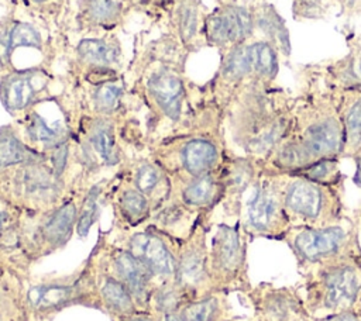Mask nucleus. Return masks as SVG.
I'll return each mask as SVG.
<instances>
[{
  "instance_id": "obj_2",
  "label": "nucleus",
  "mask_w": 361,
  "mask_h": 321,
  "mask_svg": "<svg viewBox=\"0 0 361 321\" xmlns=\"http://www.w3.org/2000/svg\"><path fill=\"white\" fill-rule=\"evenodd\" d=\"M293 96L275 84H252L227 106L234 142L245 156L264 160L289 134Z\"/></svg>"
},
{
  "instance_id": "obj_35",
  "label": "nucleus",
  "mask_w": 361,
  "mask_h": 321,
  "mask_svg": "<svg viewBox=\"0 0 361 321\" xmlns=\"http://www.w3.org/2000/svg\"><path fill=\"white\" fill-rule=\"evenodd\" d=\"M220 304L213 296L189 304L183 311L185 321H214L219 315Z\"/></svg>"
},
{
  "instance_id": "obj_16",
  "label": "nucleus",
  "mask_w": 361,
  "mask_h": 321,
  "mask_svg": "<svg viewBox=\"0 0 361 321\" xmlns=\"http://www.w3.org/2000/svg\"><path fill=\"white\" fill-rule=\"evenodd\" d=\"M340 118L344 128L343 158H353L361 149V90H336Z\"/></svg>"
},
{
  "instance_id": "obj_37",
  "label": "nucleus",
  "mask_w": 361,
  "mask_h": 321,
  "mask_svg": "<svg viewBox=\"0 0 361 321\" xmlns=\"http://www.w3.org/2000/svg\"><path fill=\"white\" fill-rule=\"evenodd\" d=\"M159 180H161V173L151 163L141 165L135 173V187L144 194L152 193L154 189L158 186Z\"/></svg>"
},
{
  "instance_id": "obj_32",
  "label": "nucleus",
  "mask_w": 361,
  "mask_h": 321,
  "mask_svg": "<svg viewBox=\"0 0 361 321\" xmlns=\"http://www.w3.org/2000/svg\"><path fill=\"white\" fill-rule=\"evenodd\" d=\"M123 97V87L116 82L96 86L93 93L94 110L100 114H110L120 106Z\"/></svg>"
},
{
  "instance_id": "obj_13",
  "label": "nucleus",
  "mask_w": 361,
  "mask_h": 321,
  "mask_svg": "<svg viewBox=\"0 0 361 321\" xmlns=\"http://www.w3.org/2000/svg\"><path fill=\"white\" fill-rule=\"evenodd\" d=\"M334 90H361V38L348 41V52L334 61L314 65Z\"/></svg>"
},
{
  "instance_id": "obj_42",
  "label": "nucleus",
  "mask_w": 361,
  "mask_h": 321,
  "mask_svg": "<svg viewBox=\"0 0 361 321\" xmlns=\"http://www.w3.org/2000/svg\"><path fill=\"white\" fill-rule=\"evenodd\" d=\"M6 222H7V214L4 211H0V234L3 232Z\"/></svg>"
},
{
  "instance_id": "obj_4",
  "label": "nucleus",
  "mask_w": 361,
  "mask_h": 321,
  "mask_svg": "<svg viewBox=\"0 0 361 321\" xmlns=\"http://www.w3.org/2000/svg\"><path fill=\"white\" fill-rule=\"evenodd\" d=\"M281 241L290 249L300 273L319 265L361 256L358 224L348 215L324 227H289Z\"/></svg>"
},
{
  "instance_id": "obj_15",
  "label": "nucleus",
  "mask_w": 361,
  "mask_h": 321,
  "mask_svg": "<svg viewBox=\"0 0 361 321\" xmlns=\"http://www.w3.org/2000/svg\"><path fill=\"white\" fill-rule=\"evenodd\" d=\"M254 15V38L269 42L281 56L290 55V35L283 18L275 7L265 1H258L251 6Z\"/></svg>"
},
{
  "instance_id": "obj_25",
  "label": "nucleus",
  "mask_w": 361,
  "mask_h": 321,
  "mask_svg": "<svg viewBox=\"0 0 361 321\" xmlns=\"http://www.w3.org/2000/svg\"><path fill=\"white\" fill-rule=\"evenodd\" d=\"M78 210L73 201H66L58 207L42 225V235L54 246L63 245L72 234Z\"/></svg>"
},
{
  "instance_id": "obj_33",
  "label": "nucleus",
  "mask_w": 361,
  "mask_h": 321,
  "mask_svg": "<svg viewBox=\"0 0 361 321\" xmlns=\"http://www.w3.org/2000/svg\"><path fill=\"white\" fill-rule=\"evenodd\" d=\"M331 6L333 0H292V15L298 21L322 20Z\"/></svg>"
},
{
  "instance_id": "obj_34",
  "label": "nucleus",
  "mask_w": 361,
  "mask_h": 321,
  "mask_svg": "<svg viewBox=\"0 0 361 321\" xmlns=\"http://www.w3.org/2000/svg\"><path fill=\"white\" fill-rule=\"evenodd\" d=\"M120 210L127 220H141L148 213V201L137 189H127L120 197Z\"/></svg>"
},
{
  "instance_id": "obj_3",
  "label": "nucleus",
  "mask_w": 361,
  "mask_h": 321,
  "mask_svg": "<svg viewBox=\"0 0 361 321\" xmlns=\"http://www.w3.org/2000/svg\"><path fill=\"white\" fill-rule=\"evenodd\" d=\"M279 52L267 41L252 38L221 52L214 77V93L226 110L230 101L252 84H275L279 73Z\"/></svg>"
},
{
  "instance_id": "obj_7",
  "label": "nucleus",
  "mask_w": 361,
  "mask_h": 321,
  "mask_svg": "<svg viewBox=\"0 0 361 321\" xmlns=\"http://www.w3.org/2000/svg\"><path fill=\"white\" fill-rule=\"evenodd\" d=\"M241 229L251 238L281 241L290 222L285 214L279 175L262 172L241 201Z\"/></svg>"
},
{
  "instance_id": "obj_31",
  "label": "nucleus",
  "mask_w": 361,
  "mask_h": 321,
  "mask_svg": "<svg viewBox=\"0 0 361 321\" xmlns=\"http://www.w3.org/2000/svg\"><path fill=\"white\" fill-rule=\"evenodd\" d=\"M103 298L109 308L117 313H130L133 310V300L130 290L124 283L109 277L102 290Z\"/></svg>"
},
{
  "instance_id": "obj_23",
  "label": "nucleus",
  "mask_w": 361,
  "mask_h": 321,
  "mask_svg": "<svg viewBox=\"0 0 361 321\" xmlns=\"http://www.w3.org/2000/svg\"><path fill=\"white\" fill-rule=\"evenodd\" d=\"M178 276L185 286H202L210 280L209 255L202 242L190 246L180 259Z\"/></svg>"
},
{
  "instance_id": "obj_27",
  "label": "nucleus",
  "mask_w": 361,
  "mask_h": 321,
  "mask_svg": "<svg viewBox=\"0 0 361 321\" xmlns=\"http://www.w3.org/2000/svg\"><path fill=\"white\" fill-rule=\"evenodd\" d=\"M89 142L93 151L106 165H116L118 162L114 128L109 120L97 118L93 121L89 130Z\"/></svg>"
},
{
  "instance_id": "obj_12",
  "label": "nucleus",
  "mask_w": 361,
  "mask_h": 321,
  "mask_svg": "<svg viewBox=\"0 0 361 321\" xmlns=\"http://www.w3.org/2000/svg\"><path fill=\"white\" fill-rule=\"evenodd\" d=\"M147 90L157 107L171 120H178L185 100V83L171 66L155 68L147 79Z\"/></svg>"
},
{
  "instance_id": "obj_30",
  "label": "nucleus",
  "mask_w": 361,
  "mask_h": 321,
  "mask_svg": "<svg viewBox=\"0 0 361 321\" xmlns=\"http://www.w3.org/2000/svg\"><path fill=\"white\" fill-rule=\"evenodd\" d=\"M30 303L37 308H52L58 307L73 296V289L71 286L49 284V286H37L28 291Z\"/></svg>"
},
{
  "instance_id": "obj_45",
  "label": "nucleus",
  "mask_w": 361,
  "mask_h": 321,
  "mask_svg": "<svg viewBox=\"0 0 361 321\" xmlns=\"http://www.w3.org/2000/svg\"><path fill=\"white\" fill-rule=\"evenodd\" d=\"M354 220L357 221L358 229H360V232H361V211H360V210H357V211L354 213Z\"/></svg>"
},
{
  "instance_id": "obj_46",
  "label": "nucleus",
  "mask_w": 361,
  "mask_h": 321,
  "mask_svg": "<svg viewBox=\"0 0 361 321\" xmlns=\"http://www.w3.org/2000/svg\"><path fill=\"white\" fill-rule=\"evenodd\" d=\"M131 321H151V320H148V318H134Z\"/></svg>"
},
{
  "instance_id": "obj_24",
  "label": "nucleus",
  "mask_w": 361,
  "mask_h": 321,
  "mask_svg": "<svg viewBox=\"0 0 361 321\" xmlns=\"http://www.w3.org/2000/svg\"><path fill=\"white\" fill-rule=\"evenodd\" d=\"M116 270L121 277L124 286L137 298H144L147 294L149 270L130 252H120L116 256Z\"/></svg>"
},
{
  "instance_id": "obj_21",
  "label": "nucleus",
  "mask_w": 361,
  "mask_h": 321,
  "mask_svg": "<svg viewBox=\"0 0 361 321\" xmlns=\"http://www.w3.org/2000/svg\"><path fill=\"white\" fill-rule=\"evenodd\" d=\"M76 56L86 69L114 68L120 63V42L113 35L83 38L76 46Z\"/></svg>"
},
{
  "instance_id": "obj_19",
  "label": "nucleus",
  "mask_w": 361,
  "mask_h": 321,
  "mask_svg": "<svg viewBox=\"0 0 361 321\" xmlns=\"http://www.w3.org/2000/svg\"><path fill=\"white\" fill-rule=\"evenodd\" d=\"M204 11L200 0H178L173 7V23L178 35L185 46L206 44L204 41Z\"/></svg>"
},
{
  "instance_id": "obj_26",
  "label": "nucleus",
  "mask_w": 361,
  "mask_h": 321,
  "mask_svg": "<svg viewBox=\"0 0 361 321\" xmlns=\"http://www.w3.org/2000/svg\"><path fill=\"white\" fill-rule=\"evenodd\" d=\"M25 131L31 141L39 142L48 148H56L65 144L66 138V130L62 121L49 122L37 111H31L28 115Z\"/></svg>"
},
{
  "instance_id": "obj_1",
  "label": "nucleus",
  "mask_w": 361,
  "mask_h": 321,
  "mask_svg": "<svg viewBox=\"0 0 361 321\" xmlns=\"http://www.w3.org/2000/svg\"><path fill=\"white\" fill-rule=\"evenodd\" d=\"M293 122L289 134L275 146L274 163L283 172H298L316 160L341 159L344 128L337 92L314 65L302 70L299 92L293 96Z\"/></svg>"
},
{
  "instance_id": "obj_14",
  "label": "nucleus",
  "mask_w": 361,
  "mask_h": 321,
  "mask_svg": "<svg viewBox=\"0 0 361 321\" xmlns=\"http://www.w3.org/2000/svg\"><path fill=\"white\" fill-rule=\"evenodd\" d=\"M180 162L192 177L214 172L224 162L223 146L213 137H195L180 148Z\"/></svg>"
},
{
  "instance_id": "obj_6",
  "label": "nucleus",
  "mask_w": 361,
  "mask_h": 321,
  "mask_svg": "<svg viewBox=\"0 0 361 321\" xmlns=\"http://www.w3.org/2000/svg\"><path fill=\"white\" fill-rule=\"evenodd\" d=\"M279 186L290 227H324L345 215L343 190L289 173L279 175Z\"/></svg>"
},
{
  "instance_id": "obj_36",
  "label": "nucleus",
  "mask_w": 361,
  "mask_h": 321,
  "mask_svg": "<svg viewBox=\"0 0 361 321\" xmlns=\"http://www.w3.org/2000/svg\"><path fill=\"white\" fill-rule=\"evenodd\" d=\"M97 196H99V189L93 187L87 196L83 200V206H82V211L80 215L78 218V234L79 235H86L89 228L92 227V224L94 222L96 218V211H97Z\"/></svg>"
},
{
  "instance_id": "obj_28",
  "label": "nucleus",
  "mask_w": 361,
  "mask_h": 321,
  "mask_svg": "<svg viewBox=\"0 0 361 321\" xmlns=\"http://www.w3.org/2000/svg\"><path fill=\"white\" fill-rule=\"evenodd\" d=\"M39 160L38 153L24 145L13 131L8 128L0 130V169Z\"/></svg>"
},
{
  "instance_id": "obj_22",
  "label": "nucleus",
  "mask_w": 361,
  "mask_h": 321,
  "mask_svg": "<svg viewBox=\"0 0 361 321\" xmlns=\"http://www.w3.org/2000/svg\"><path fill=\"white\" fill-rule=\"evenodd\" d=\"M224 194L226 186L220 168L214 172L192 177L182 191V199L190 207H209L223 199Z\"/></svg>"
},
{
  "instance_id": "obj_18",
  "label": "nucleus",
  "mask_w": 361,
  "mask_h": 321,
  "mask_svg": "<svg viewBox=\"0 0 361 321\" xmlns=\"http://www.w3.org/2000/svg\"><path fill=\"white\" fill-rule=\"evenodd\" d=\"M126 0H79L78 23L86 30H110L124 17Z\"/></svg>"
},
{
  "instance_id": "obj_11",
  "label": "nucleus",
  "mask_w": 361,
  "mask_h": 321,
  "mask_svg": "<svg viewBox=\"0 0 361 321\" xmlns=\"http://www.w3.org/2000/svg\"><path fill=\"white\" fill-rule=\"evenodd\" d=\"M49 76L39 68L13 69L0 77V101L10 114L30 108L47 90Z\"/></svg>"
},
{
  "instance_id": "obj_9",
  "label": "nucleus",
  "mask_w": 361,
  "mask_h": 321,
  "mask_svg": "<svg viewBox=\"0 0 361 321\" xmlns=\"http://www.w3.org/2000/svg\"><path fill=\"white\" fill-rule=\"evenodd\" d=\"M204 41L220 52L254 38V15L251 6L234 0L220 3L204 20Z\"/></svg>"
},
{
  "instance_id": "obj_17",
  "label": "nucleus",
  "mask_w": 361,
  "mask_h": 321,
  "mask_svg": "<svg viewBox=\"0 0 361 321\" xmlns=\"http://www.w3.org/2000/svg\"><path fill=\"white\" fill-rule=\"evenodd\" d=\"M130 253H133L149 273L169 276L175 272V260L166 245L152 234H137L130 241Z\"/></svg>"
},
{
  "instance_id": "obj_8",
  "label": "nucleus",
  "mask_w": 361,
  "mask_h": 321,
  "mask_svg": "<svg viewBox=\"0 0 361 321\" xmlns=\"http://www.w3.org/2000/svg\"><path fill=\"white\" fill-rule=\"evenodd\" d=\"M240 221L235 225L221 224L209 253L210 280L220 287L250 290L247 275V244Z\"/></svg>"
},
{
  "instance_id": "obj_10",
  "label": "nucleus",
  "mask_w": 361,
  "mask_h": 321,
  "mask_svg": "<svg viewBox=\"0 0 361 321\" xmlns=\"http://www.w3.org/2000/svg\"><path fill=\"white\" fill-rule=\"evenodd\" d=\"M258 321H310L303 297L292 286L264 282L247 291Z\"/></svg>"
},
{
  "instance_id": "obj_40",
  "label": "nucleus",
  "mask_w": 361,
  "mask_h": 321,
  "mask_svg": "<svg viewBox=\"0 0 361 321\" xmlns=\"http://www.w3.org/2000/svg\"><path fill=\"white\" fill-rule=\"evenodd\" d=\"M310 321H361V315H360V313H357L353 308V310H347V311H341V313L312 317Z\"/></svg>"
},
{
  "instance_id": "obj_43",
  "label": "nucleus",
  "mask_w": 361,
  "mask_h": 321,
  "mask_svg": "<svg viewBox=\"0 0 361 321\" xmlns=\"http://www.w3.org/2000/svg\"><path fill=\"white\" fill-rule=\"evenodd\" d=\"M358 265H360V269H361V258L358 259ZM354 310H355L357 313H360V315H361V293H360L358 300H357V303H355V306H354Z\"/></svg>"
},
{
  "instance_id": "obj_47",
  "label": "nucleus",
  "mask_w": 361,
  "mask_h": 321,
  "mask_svg": "<svg viewBox=\"0 0 361 321\" xmlns=\"http://www.w3.org/2000/svg\"><path fill=\"white\" fill-rule=\"evenodd\" d=\"M358 153H361V149H360V152H358ZM354 156H355V155H354Z\"/></svg>"
},
{
  "instance_id": "obj_41",
  "label": "nucleus",
  "mask_w": 361,
  "mask_h": 321,
  "mask_svg": "<svg viewBox=\"0 0 361 321\" xmlns=\"http://www.w3.org/2000/svg\"><path fill=\"white\" fill-rule=\"evenodd\" d=\"M341 6L347 13L361 15V0H341Z\"/></svg>"
},
{
  "instance_id": "obj_39",
  "label": "nucleus",
  "mask_w": 361,
  "mask_h": 321,
  "mask_svg": "<svg viewBox=\"0 0 361 321\" xmlns=\"http://www.w3.org/2000/svg\"><path fill=\"white\" fill-rule=\"evenodd\" d=\"M157 303L162 311H171L179 303V293L173 289H162L157 296Z\"/></svg>"
},
{
  "instance_id": "obj_29",
  "label": "nucleus",
  "mask_w": 361,
  "mask_h": 321,
  "mask_svg": "<svg viewBox=\"0 0 361 321\" xmlns=\"http://www.w3.org/2000/svg\"><path fill=\"white\" fill-rule=\"evenodd\" d=\"M340 160L338 158H326L316 160L314 163L289 173V175H299L302 177H306L309 180H313L320 184L331 186L338 190H344V175L340 169Z\"/></svg>"
},
{
  "instance_id": "obj_38",
  "label": "nucleus",
  "mask_w": 361,
  "mask_h": 321,
  "mask_svg": "<svg viewBox=\"0 0 361 321\" xmlns=\"http://www.w3.org/2000/svg\"><path fill=\"white\" fill-rule=\"evenodd\" d=\"M23 1L28 8L38 11L41 14H48V15L58 14L66 3V0H23Z\"/></svg>"
},
{
  "instance_id": "obj_44",
  "label": "nucleus",
  "mask_w": 361,
  "mask_h": 321,
  "mask_svg": "<svg viewBox=\"0 0 361 321\" xmlns=\"http://www.w3.org/2000/svg\"><path fill=\"white\" fill-rule=\"evenodd\" d=\"M165 321H185V320H183V317H179L176 314H168Z\"/></svg>"
},
{
  "instance_id": "obj_5",
  "label": "nucleus",
  "mask_w": 361,
  "mask_h": 321,
  "mask_svg": "<svg viewBox=\"0 0 361 321\" xmlns=\"http://www.w3.org/2000/svg\"><path fill=\"white\" fill-rule=\"evenodd\" d=\"M360 258L319 265L302 273V297L312 317L354 308L361 293Z\"/></svg>"
},
{
  "instance_id": "obj_20",
  "label": "nucleus",
  "mask_w": 361,
  "mask_h": 321,
  "mask_svg": "<svg viewBox=\"0 0 361 321\" xmlns=\"http://www.w3.org/2000/svg\"><path fill=\"white\" fill-rule=\"evenodd\" d=\"M18 48H34L42 51L39 31L25 21H10L0 32V69L13 70L11 58Z\"/></svg>"
},
{
  "instance_id": "obj_48",
  "label": "nucleus",
  "mask_w": 361,
  "mask_h": 321,
  "mask_svg": "<svg viewBox=\"0 0 361 321\" xmlns=\"http://www.w3.org/2000/svg\"><path fill=\"white\" fill-rule=\"evenodd\" d=\"M360 211H361V208H360Z\"/></svg>"
}]
</instances>
